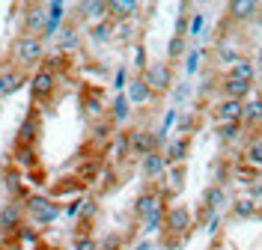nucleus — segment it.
Returning <instances> with one entry per match:
<instances>
[{
  "label": "nucleus",
  "mask_w": 262,
  "mask_h": 250,
  "mask_svg": "<svg viewBox=\"0 0 262 250\" xmlns=\"http://www.w3.org/2000/svg\"><path fill=\"white\" fill-rule=\"evenodd\" d=\"M9 60H12V66L24 69V72H27V69L36 72V69L42 66V60H45V39H42V36H27V33L15 36Z\"/></svg>",
  "instance_id": "nucleus-1"
},
{
  "label": "nucleus",
  "mask_w": 262,
  "mask_h": 250,
  "mask_svg": "<svg viewBox=\"0 0 262 250\" xmlns=\"http://www.w3.org/2000/svg\"><path fill=\"white\" fill-rule=\"evenodd\" d=\"M24 212L36 226H51L57 217H60V206L51 200V197H42V194H33L24 200Z\"/></svg>",
  "instance_id": "nucleus-2"
},
{
  "label": "nucleus",
  "mask_w": 262,
  "mask_h": 250,
  "mask_svg": "<svg viewBox=\"0 0 262 250\" xmlns=\"http://www.w3.org/2000/svg\"><path fill=\"white\" fill-rule=\"evenodd\" d=\"M24 220H27L24 206H21L18 200L6 202V206L0 209V235H3V238H9V235H21Z\"/></svg>",
  "instance_id": "nucleus-3"
},
{
  "label": "nucleus",
  "mask_w": 262,
  "mask_h": 250,
  "mask_svg": "<svg viewBox=\"0 0 262 250\" xmlns=\"http://www.w3.org/2000/svg\"><path fill=\"white\" fill-rule=\"evenodd\" d=\"M57 89V72L39 66L36 72L30 75V93H33V101H51Z\"/></svg>",
  "instance_id": "nucleus-4"
},
{
  "label": "nucleus",
  "mask_w": 262,
  "mask_h": 250,
  "mask_svg": "<svg viewBox=\"0 0 262 250\" xmlns=\"http://www.w3.org/2000/svg\"><path fill=\"white\" fill-rule=\"evenodd\" d=\"M45 24H48V3H27L24 6V33L27 36H42L45 33Z\"/></svg>",
  "instance_id": "nucleus-5"
},
{
  "label": "nucleus",
  "mask_w": 262,
  "mask_h": 250,
  "mask_svg": "<svg viewBox=\"0 0 262 250\" xmlns=\"http://www.w3.org/2000/svg\"><path fill=\"white\" fill-rule=\"evenodd\" d=\"M24 83H30V78H27V72H24V69H18V66L0 69V99L15 96Z\"/></svg>",
  "instance_id": "nucleus-6"
},
{
  "label": "nucleus",
  "mask_w": 262,
  "mask_h": 250,
  "mask_svg": "<svg viewBox=\"0 0 262 250\" xmlns=\"http://www.w3.org/2000/svg\"><path fill=\"white\" fill-rule=\"evenodd\" d=\"M39 131H42V119H39L36 110H30V113L24 117V122H21L18 134H15V146H21V149L33 146V143H36V137H39Z\"/></svg>",
  "instance_id": "nucleus-7"
},
{
  "label": "nucleus",
  "mask_w": 262,
  "mask_h": 250,
  "mask_svg": "<svg viewBox=\"0 0 262 250\" xmlns=\"http://www.w3.org/2000/svg\"><path fill=\"white\" fill-rule=\"evenodd\" d=\"M155 143H158V137H155V134H149L146 128H134V131L128 134V152H131V155L146 158L149 152H155Z\"/></svg>",
  "instance_id": "nucleus-8"
},
{
  "label": "nucleus",
  "mask_w": 262,
  "mask_h": 250,
  "mask_svg": "<svg viewBox=\"0 0 262 250\" xmlns=\"http://www.w3.org/2000/svg\"><path fill=\"white\" fill-rule=\"evenodd\" d=\"M143 81L149 83L152 93L167 89V86H170V63H152V66L143 72Z\"/></svg>",
  "instance_id": "nucleus-9"
},
{
  "label": "nucleus",
  "mask_w": 262,
  "mask_h": 250,
  "mask_svg": "<svg viewBox=\"0 0 262 250\" xmlns=\"http://www.w3.org/2000/svg\"><path fill=\"white\" fill-rule=\"evenodd\" d=\"M164 220H167V226H170V233H188V226H191V212L185 209V206H173L167 215H164Z\"/></svg>",
  "instance_id": "nucleus-10"
},
{
  "label": "nucleus",
  "mask_w": 262,
  "mask_h": 250,
  "mask_svg": "<svg viewBox=\"0 0 262 250\" xmlns=\"http://www.w3.org/2000/svg\"><path fill=\"white\" fill-rule=\"evenodd\" d=\"M242 117H245V101H238V99H227L217 107V119L221 122H238Z\"/></svg>",
  "instance_id": "nucleus-11"
},
{
  "label": "nucleus",
  "mask_w": 262,
  "mask_h": 250,
  "mask_svg": "<svg viewBox=\"0 0 262 250\" xmlns=\"http://www.w3.org/2000/svg\"><path fill=\"white\" fill-rule=\"evenodd\" d=\"M125 96H128L131 104H146L152 99V89H149V83L143 78H134V81H128V93Z\"/></svg>",
  "instance_id": "nucleus-12"
},
{
  "label": "nucleus",
  "mask_w": 262,
  "mask_h": 250,
  "mask_svg": "<svg viewBox=\"0 0 262 250\" xmlns=\"http://www.w3.org/2000/svg\"><path fill=\"white\" fill-rule=\"evenodd\" d=\"M164 170H167V158H164L161 152H149L146 158H143V176L146 179H158Z\"/></svg>",
  "instance_id": "nucleus-13"
},
{
  "label": "nucleus",
  "mask_w": 262,
  "mask_h": 250,
  "mask_svg": "<svg viewBox=\"0 0 262 250\" xmlns=\"http://www.w3.org/2000/svg\"><path fill=\"white\" fill-rule=\"evenodd\" d=\"M164 202H161V197L158 194H140L137 197V202H134V215H152L155 209H161Z\"/></svg>",
  "instance_id": "nucleus-14"
},
{
  "label": "nucleus",
  "mask_w": 262,
  "mask_h": 250,
  "mask_svg": "<svg viewBox=\"0 0 262 250\" xmlns=\"http://www.w3.org/2000/svg\"><path fill=\"white\" fill-rule=\"evenodd\" d=\"M224 89H227V96L229 99H245L247 93H250V83L247 81H242V78H235V75H229L227 78V83H224Z\"/></svg>",
  "instance_id": "nucleus-15"
},
{
  "label": "nucleus",
  "mask_w": 262,
  "mask_h": 250,
  "mask_svg": "<svg viewBox=\"0 0 262 250\" xmlns=\"http://www.w3.org/2000/svg\"><path fill=\"white\" fill-rule=\"evenodd\" d=\"M111 6V15L119 18V21H128L134 12H137V3L134 0H114V3H107Z\"/></svg>",
  "instance_id": "nucleus-16"
},
{
  "label": "nucleus",
  "mask_w": 262,
  "mask_h": 250,
  "mask_svg": "<svg viewBox=\"0 0 262 250\" xmlns=\"http://www.w3.org/2000/svg\"><path fill=\"white\" fill-rule=\"evenodd\" d=\"M81 12L86 18H98V21H101V18L111 15V6H107L104 0H93V3H81Z\"/></svg>",
  "instance_id": "nucleus-17"
},
{
  "label": "nucleus",
  "mask_w": 262,
  "mask_h": 250,
  "mask_svg": "<svg viewBox=\"0 0 262 250\" xmlns=\"http://www.w3.org/2000/svg\"><path fill=\"white\" fill-rule=\"evenodd\" d=\"M78 45H81V36H78V30H75V27H63V30H60V48L69 54V51H75Z\"/></svg>",
  "instance_id": "nucleus-18"
},
{
  "label": "nucleus",
  "mask_w": 262,
  "mask_h": 250,
  "mask_svg": "<svg viewBox=\"0 0 262 250\" xmlns=\"http://www.w3.org/2000/svg\"><path fill=\"white\" fill-rule=\"evenodd\" d=\"M185 155H188V140H173V143L167 146V155H164V158H167V164H176Z\"/></svg>",
  "instance_id": "nucleus-19"
},
{
  "label": "nucleus",
  "mask_w": 262,
  "mask_h": 250,
  "mask_svg": "<svg viewBox=\"0 0 262 250\" xmlns=\"http://www.w3.org/2000/svg\"><path fill=\"white\" fill-rule=\"evenodd\" d=\"M229 9H232V15L235 18H253L256 15V9H259V3H253V0H245V3H242V0H238V3H232Z\"/></svg>",
  "instance_id": "nucleus-20"
},
{
  "label": "nucleus",
  "mask_w": 262,
  "mask_h": 250,
  "mask_svg": "<svg viewBox=\"0 0 262 250\" xmlns=\"http://www.w3.org/2000/svg\"><path fill=\"white\" fill-rule=\"evenodd\" d=\"M111 33H114V21H111V18H104V21H98L96 27H93V39H96V42H107V39H111Z\"/></svg>",
  "instance_id": "nucleus-21"
},
{
  "label": "nucleus",
  "mask_w": 262,
  "mask_h": 250,
  "mask_svg": "<svg viewBox=\"0 0 262 250\" xmlns=\"http://www.w3.org/2000/svg\"><path fill=\"white\" fill-rule=\"evenodd\" d=\"M128 113H131V101H128V96L122 93V96H116L114 99V119H128Z\"/></svg>",
  "instance_id": "nucleus-22"
},
{
  "label": "nucleus",
  "mask_w": 262,
  "mask_h": 250,
  "mask_svg": "<svg viewBox=\"0 0 262 250\" xmlns=\"http://www.w3.org/2000/svg\"><path fill=\"white\" fill-rule=\"evenodd\" d=\"M3 182L9 185V194L18 197V191H21V173H18V167H9V170L3 173Z\"/></svg>",
  "instance_id": "nucleus-23"
},
{
  "label": "nucleus",
  "mask_w": 262,
  "mask_h": 250,
  "mask_svg": "<svg viewBox=\"0 0 262 250\" xmlns=\"http://www.w3.org/2000/svg\"><path fill=\"white\" fill-rule=\"evenodd\" d=\"M245 119H247V122H259V119H262V99L245 101Z\"/></svg>",
  "instance_id": "nucleus-24"
},
{
  "label": "nucleus",
  "mask_w": 262,
  "mask_h": 250,
  "mask_svg": "<svg viewBox=\"0 0 262 250\" xmlns=\"http://www.w3.org/2000/svg\"><path fill=\"white\" fill-rule=\"evenodd\" d=\"M232 75L250 83V81H253V63H250V60H238V63H235V69H232Z\"/></svg>",
  "instance_id": "nucleus-25"
},
{
  "label": "nucleus",
  "mask_w": 262,
  "mask_h": 250,
  "mask_svg": "<svg viewBox=\"0 0 262 250\" xmlns=\"http://www.w3.org/2000/svg\"><path fill=\"white\" fill-rule=\"evenodd\" d=\"M182 54H185V36H173L170 45H167V57L176 60V57H182Z\"/></svg>",
  "instance_id": "nucleus-26"
},
{
  "label": "nucleus",
  "mask_w": 262,
  "mask_h": 250,
  "mask_svg": "<svg viewBox=\"0 0 262 250\" xmlns=\"http://www.w3.org/2000/svg\"><path fill=\"white\" fill-rule=\"evenodd\" d=\"M203 27H206V15L203 12H194V18L188 21V36H200Z\"/></svg>",
  "instance_id": "nucleus-27"
},
{
  "label": "nucleus",
  "mask_w": 262,
  "mask_h": 250,
  "mask_svg": "<svg viewBox=\"0 0 262 250\" xmlns=\"http://www.w3.org/2000/svg\"><path fill=\"white\" fill-rule=\"evenodd\" d=\"M200 57H203L200 48H194L191 54H188V60H185V72H188V75H194L196 69H200Z\"/></svg>",
  "instance_id": "nucleus-28"
},
{
  "label": "nucleus",
  "mask_w": 262,
  "mask_h": 250,
  "mask_svg": "<svg viewBox=\"0 0 262 250\" xmlns=\"http://www.w3.org/2000/svg\"><path fill=\"white\" fill-rule=\"evenodd\" d=\"M247 161H250V164H256V167H262V140L250 143V149H247Z\"/></svg>",
  "instance_id": "nucleus-29"
},
{
  "label": "nucleus",
  "mask_w": 262,
  "mask_h": 250,
  "mask_svg": "<svg viewBox=\"0 0 262 250\" xmlns=\"http://www.w3.org/2000/svg\"><path fill=\"white\" fill-rule=\"evenodd\" d=\"M253 212H256V206H253V200H238L235 202V215H242V217H250L253 215Z\"/></svg>",
  "instance_id": "nucleus-30"
},
{
  "label": "nucleus",
  "mask_w": 262,
  "mask_h": 250,
  "mask_svg": "<svg viewBox=\"0 0 262 250\" xmlns=\"http://www.w3.org/2000/svg\"><path fill=\"white\" fill-rule=\"evenodd\" d=\"M217 134H221V140H232V137L238 134V122H224V125L217 128Z\"/></svg>",
  "instance_id": "nucleus-31"
},
{
  "label": "nucleus",
  "mask_w": 262,
  "mask_h": 250,
  "mask_svg": "<svg viewBox=\"0 0 262 250\" xmlns=\"http://www.w3.org/2000/svg\"><path fill=\"white\" fill-rule=\"evenodd\" d=\"M114 152L122 158L125 152H128V134H116V140H114Z\"/></svg>",
  "instance_id": "nucleus-32"
},
{
  "label": "nucleus",
  "mask_w": 262,
  "mask_h": 250,
  "mask_svg": "<svg viewBox=\"0 0 262 250\" xmlns=\"http://www.w3.org/2000/svg\"><path fill=\"white\" fill-rule=\"evenodd\" d=\"M75 250H98V241L90 238V235H81V238L75 241Z\"/></svg>",
  "instance_id": "nucleus-33"
},
{
  "label": "nucleus",
  "mask_w": 262,
  "mask_h": 250,
  "mask_svg": "<svg viewBox=\"0 0 262 250\" xmlns=\"http://www.w3.org/2000/svg\"><path fill=\"white\" fill-rule=\"evenodd\" d=\"M119 244H122V238H119V235H107V238L98 244V250H119Z\"/></svg>",
  "instance_id": "nucleus-34"
},
{
  "label": "nucleus",
  "mask_w": 262,
  "mask_h": 250,
  "mask_svg": "<svg viewBox=\"0 0 262 250\" xmlns=\"http://www.w3.org/2000/svg\"><path fill=\"white\" fill-rule=\"evenodd\" d=\"M224 63H238V54H235V48H224V57H221Z\"/></svg>",
  "instance_id": "nucleus-35"
},
{
  "label": "nucleus",
  "mask_w": 262,
  "mask_h": 250,
  "mask_svg": "<svg viewBox=\"0 0 262 250\" xmlns=\"http://www.w3.org/2000/svg\"><path fill=\"white\" fill-rule=\"evenodd\" d=\"M224 202V191H209V206H221Z\"/></svg>",
  "instance_id": "nucleus-36"
},
{
  "label": "nucleus",
  "mask_w": 262,
  "mask_h": 250,
  "mask_svg": "<svg viewBox=\"0 0 262 250\" xmlns=\"http://www.w3.org/2000/svg\"><path fill=\"white\" fill-rule=\"evenodd\" d=\"M125 83H128V81H125V69H116V81H114V86H116V89H122Z\"/></svg>",
  "instance_id": "nucleus-37"
},
{
  "label": "nucleus",
  "mask_w": 262,
  "mask_h": 250,
  "mask_svg": "<svg viewBox=\"0 0 262 250\" xmlns=\"http://www.w3.org/2000/svg\"><path fill=\"white\" fill-rule=\"evenodd\" d=\"M83 202H86V200H72V202H69V209H66V212H69V215H78V212L83 209Z\"/></svg>",
  "instance_id": "nucleus-38"
},
{
  "label": "nucleus",
  "mask_w": 262,
  "mask_h": 250,
  "mask_svg": "<svg viewBox=\"0 0 262 250\" xmlns=\"http://www.w3.org/2000/svg\"><path fill=\"white\" fill-rule=\"evenodd\" d=\"M179 131H191V117H182V122H179Z\"/></svg>",
  "instance_id": "nucleus-39"
},
{
  "label": "nucleus",
  "mask_w": 262,
  "mask_h": 250,
  "mask_svg": "<svg viewBox=\"0 0 262 250\" xmlns=\"http://www.w3.org/2000/svg\"><path fill=\"white\" fill-rule=\"evenodd\" d=\"M0 191H3V170H0Z\"/></svg>",
  "instance_id": "nucleus-40"
},
{
  "label": "nucleus",
  "mask_w": 262,
  "mask_h": 250,
  "mask_svg": "<svg viewBox=\"0 0 262 250\" xmlns=\"http://www.w3.org/2000/svg\"><path fill=\"white\" fill-rule=\"evenodd\" d=\"M259 66H262V51H259Z\"/></svg>",
  "instance_id": "nucleus-41"
}]
</instances>
